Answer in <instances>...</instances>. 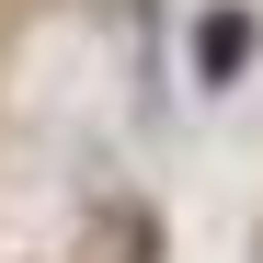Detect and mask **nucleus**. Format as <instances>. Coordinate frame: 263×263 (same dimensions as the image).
<instances>
[{"mask_svg":"<svg viewBox=\"0 0 263 263\" xmlns=\"http://www.w3.org/2000/svg\"><path fill=\"white\" fill-rule=\"evenodd\" d=\"M240 58H252V12H206V34H195V69H206V80H229Z\"/></svg>","mask_w":263,"mask_h":263,"instance_id":"1","label":"nucleus"},{"mask_svg":"<svg viewBox=\"0 0 263 263\" xmlns=\"http://www.w3.org/2000/svg\"><path fill=\"white\" fill-rule=\"evenodd\" d=\"M252 263H263V229H252Z\"/></svg>","mask_w":263,"mask_h":263,"instance_id":"2","label":"nucleus"}]
</instances>
